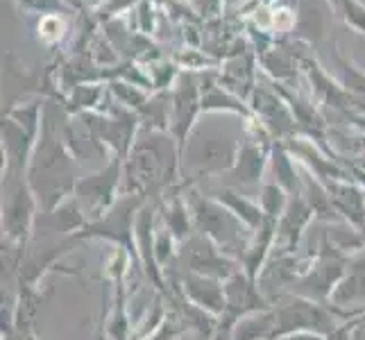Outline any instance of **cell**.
<instances>
[{"instance_id":"cell-21","label":"cell","mask_w":365,"mask_h":340,"mask_svg":"<svg viewBox=\"0 0 365 340\" xmlns=\"http://www.w3.org/2000/svg\"><path fill=\"white\" fill-rule=\"evenodd\" d=\"M363 299H365V249L354 257H349L347 272L341 279V284L336 286L329 302L341 309H361L354 304Z\"/></svg>"},{"instance_id":"cell-10","label":"cell","mask_w":365,"mask_h":340,"mask_svg":"<svg viewBox=\"0 0 365 340\" xmlns=\"http://www.w3.org/2000/svg\"><path fill=\"white\" fill-rule=\"evenodd\" d=\"M347 266H349V259L343 254H336V252L311 259L307 270L302 272L297 284L293 286L291 295H302L316 302H329L336 286L341 284V279L345 277Z\"/></svg>"},{"instance_id":"cell-16","label":"cell","mask_w":365,"mask_h":340,"mask_svg":"<svg viewBox=\"0 0 365 340\" xmlns=\"http://www.w3.org/2000/svg\"><path fill=\"white\" fill-rule=\"evenodd\" d=\"M86 216L80 207V202L75 197L64 200L59 207H55L53 211H39L34 222V232L32 238L36 236H61V238H71L78 232H82L86 227Z\"/></svg>"},{"instance_id":"cell-33","label":"cell","mask_w":365,"mask_h":340,"mask_svg":"<svg viewBox=\"0 0 365 340\" xmlns=\"http://www.w3.org/2000/svg\"><path fill=\"white\" fill-rule=\"evenodd\" d=\"M136 3V0H107V3L100 7L103 9V16H114L116 11H120V9H128V7H132Z\"/></svg>"},{"instance_id":"cell-8","label":"cell","mask_w":365,"mask_h":340,"mask_svg":"<svg viewBox=\"0 0 365 340\" xmlns=\"http://www.w3.org/2000/svg\"><path fill=\"white\" fill-rule=\"evenodd\" d=\"M180 254L178 259L182 261L184 272H197L205 277H213V279H230L234 272L241 270V263L225 254L218 243H213L209 236L195 232L191 238H186L180 243Z\"/></svg>"},{"instance_id":"cell-19","label":"cell","mask_w":365,"mask_h":340,"mask_svg":"<svg viewBox=\"0 0 365 340\" xmlns=\"http://www.w3.org/2000/svg\"><path fill=\"white\" fill-rule=\"evenodd\" d=\"M327 191L331 195V202L341 220H347L354 227L365 225V188L359 184H349L347 180L324 182Z\"/></svg>"},{"instance_id":"cell-11","label":"cell","mask_w":365,"mask_h":340,"mask_svg":"<svg viewBox=\"0 0 365 340\" xmlns=\"http://www.w3.org/2000/svg\"><path fill=\"white\" fill-rule=\"evenodd\" d=\"M202 111V89L193 73H182L175 91L170 93V134L178 138L180 150H184L186 138L191 136Z\"/></svg>"},{"instance_id":"cell-27","label":"cell","mask_w":365,"mask_h":340,"mask_svg":"<svg viewBox=\"0 0 365 340\" xmlns=\"http://www.w3.org/2000/svg\"><path fill=\"white\" fill-rule=\"evenodd\" d=\"M259 61L263 71L272 75L274 82H293L297 75V64L291 55V50L284 48H261Z\"/></svg>"},{"instance_id":"cell-38","label":"cell","mask_w":365,"mask_h":340,"mask_svg":"<svg viewBox=\"0 0 365 340\" xmlns=\"http://www.w3.org/2000/svg\"><path fill=\"white\" fill-rule=\"evenodd\" d=\"M361 324H363V326H365V320H363V322H361Z\"/></svg>"},{"instance_id":"cell-1","label":"cell","mask_w":365,"mask_h":340,"mask_svg":"<svg viewBox=\"0 0 365 340\" xmlns=\"http://www.w3.org/2000/svg\"><path fill=\"white\" fill-rule=\"evenodd\" d=\"M61 107L57 103L43 105V123L41 132L36 138L34 155L25 177L32 188V193L39 202V211H53L64 200L73 197L75 186H78V159L71 155L64 141V125L59 120Z\"/></svg>"},{"instance_id":"cell-3","label":"cell","mask_w":365,"mask_h":340,"mask_svg":"<svg viewBox=\"0 0 365 340\" xmlns=\"http://www.w3.org/2000/svg\"><path fill=\"white\" fill-rule=\"evenodd\" d=\"M218 113H209V120H197L182 150V177L193 184L202 177L227 175L241 153V136L230 123H216Z\"/></svg>"},{"instance_id":"cell-12","label":"cell","mask_w":365,"mask_h":340,"mask_svg":"<svg viewBox=\"0 0 365 340\" xmlns=\"http://www.w3.org/2000/svg\"><path fill=\"white\" fill-rule=\"evenodd\" d=\"M252 113L259 118V123L266 128V132L272 138L279 141H291L295 136V116L291 107H288L286 98L279 93V89H268V86H255L250 96Z\"/></svg>"},{"instance_id":"cell-6","label":"cell","mask_w":365,"mask_h":340,"mask_svg":"<svg viewBox=\"0 0 365 340\" xmlns=\"http://www.w3.org/2000/svg\"><path fill=\"white\" fill-rule=\"evenodd\" d=\"M148 200L143 195H132L125 193L116 200V205L111 207L105 216L98 220L86 222L82 232H78L73 238L75 241H86V238H100V241H109L116 247H125L136 254L134 247V230H136V218L138 211L143 209Z\"/></svg>"},{"instance_id":"cell-2","label":"cell","mask_w":365,"mask_h":340,"mask_svg":"<svg viewBox=\"0 0 365 340\" xmlns=\"http://www.w3.org/2000/svg\"><path fill=\"white\" fill-rule=\"evenodd\" d=\"M182 177V150L170 132L143 130L125 159V193L159 197Z\"/></svg>"},{"instance_id":"cell-30","label":"cell","mask_w":365,"mask_h":340,"mask_svg":"<svg viewBox=\"0 0 365 340\" xmlns=\"http://www.w3.org/2000/svg\"><path fill=\"white\" fill-rule=\"evenodd\" d=\"M336 11L345 19L351 30L365 34V5L359 0H336Z\"/></svg>"},{"instance_id":"cell-35","label":"cell","mask_w":365,"mask_h":340,"mask_svg":"<svg viewBox=\"0 0 365 340\" xmlns=\"http://www.w3.org/2000/svg\"><path fill=\"white\" fill-rule=\"evenodd\" d=\"M86 3L93 5V7H103V5L107 3V0H86Z\"/></svg>"},{"instance_id":"cell-23","label":"cell","mask_w":365,"mask_h":340,"mask_svg":"<svg viewBox=\"0 0 365 340\" xmlns=\"http://www.w3.org/2000/svg\"><path fill=\"white\" fill-rule=\"evenodd\" d=\"M200 89H202V111L205 113H234L238 118H252L255 113L243 103L241 98L227 91L225 86H218L211 78H202L200 82Z\"/></svg>"},{"instance_id":"cell-32","label":"cell","mask_w":365,"mask_h":340,"mask_svg":"<svg viewBox=\"0 0 365 340\" xmlns=\"http://www.w3.org/2000/svg\"><path fill=\"white\" fill-rule=\"evenodd\" d=\"M16 3L25 11H34V14H41V16L71 14V11L75 9L73 5L66 3V0H16Z\"/></svg>"},{"instance_id":"cell-18","label":"cell","mask_w":365,"mask_h":340,"mask_svg":"<svg viewBox=\"0 0 365 340\" xmlns=\"http://www.w3.org/2000/svg\"><path fill=\"white\" fill-rule=\"evenodd\" d=\"M274 236H277V222L270 218L263 222L255 234H252L243 257H241V261H238L241 263V270L247 277H252V279L259 282L263 268H266V263L270 261L272 252H274Z\"/></svg>"},{"instance_id":"cell-20","label":"cell","mask_w":365,"mask_h":340,"mask_svg":"<svg viewBox=\"0 0 365 340\" xmlns=\"http://www.w3.org/2000/svg\"><path fill=\"white\" fill-rule=\"evenodd\" d=\"M331 0H297V34L311 43H318L331 23Z\"/></svg>"},{"instance_id":"cell-5","label":"cell","mask_w":365,"mask_h":340,"mask_svg":"<svg viewBox=\"0 0 365 340\" xmlns=\"http://www.w3.org/2000/svg\"><path fill=\"white\" fill-rule=\"evenodd\" d=\"M39 202L25 175L3 172V241L28 245L32 241Z\"/></svg>"},{"instance_id":"cell-9","label":"cell","mask_w":365,"mask_h":340,"mask_svg":"<svg viewBox=\"0 0 365 340\" xmlns=\"http://www.w3.org/2000/svg\"><path fill=\"white\" fill-rule=\"evenodd\" d=\"M222 286H225V313L220 316L218 331L232 334V326L241 318L257 311L272 309V302L263 295L259 282L247 277L243 270L234 272L230 279L222 282Z\"/></svg>"},{"instance_id":"cell-4","label":"cell","mask_w":365,"mask_h":340,"mask_svg":"<svg viewBox=\"0 0 365 340\" xmlns=\"http://www.w3.org/2000/svg\"><path fill=\"white\" fill-rule=\"evenodd\" d=\"M188 207H191V213H193L195 232L209 236L213 243L220 245L225 254L241 261L255 232H250L247 227L238 220L227 207L220 205L213 195L191 193Z\"/></svg>"},{"instance_id":"cell-24","label":"cell","mask_w":365,"mask_h":340,"mask_svg":"<svg viewBox=\"0 0 365 340\" xmlns=\"http://www.w3.org/2000/svg\"><path fill=\"white\" fill-rule=\"evenodd\" d=\"M213 197H216L220 205L227 207L234 213V216L247 227L250 232H257L259 227L268 220L266 216H263V209L259 205V200H252L247 193L236 191V188L225 186Z\"/></svg>"},{"instance_id":"cell-29","label":"cell","mask_w":365,"mask_h":340,"mask_svg":"<svg viewBox=\"0 0 365 340\" xmlns=\"http://www.w3.org/2000/svg\"><path fill=\"white\" fill-rule=\"evenodd\" d=\"M178 254H180L178 238H175L166 227H159V230L155 232V261H157V266L166 272V266L170 261H175Z\"/></svg>"},{"instance_id":"cell-17","label":"cell","mask_w":365,"mask_h":340,"mask_svg":"<svg viewBox=\"0 0 365 340\" xmlns=\"http://www.w3.org/2000/svg\"><path fill=\"white\" fill-rule=\"evenodd\" d=\"M36 138H39V134L25 130L14 118L3 116V157H5L3 172H16V175L28 172L30 159L36 148Z\"/></svg>"},{"instance_id":"cell-31","label":"cell","mask_w":365,"mask_h":340,"mask_svg":"<svg viewBox=\"0 0 365 340\" xmlns=\"http://www.w3.org/2000/svg\"><path fill=\"white\" fill-rule=\"evenodd\" d=\"M186 331H188V324H186L184 316L173 306V311H168L166 320L161 322L159 329L153 336H150L148 340H175V338H180Z\"/></svg>"},{"instance_id":"cell-22","label":"cell","mask_w":365,"mask_h":340,"mask_svg":"<svg viewBox=\"0 0 365 340\" xmlns=\"http://www.w3.org/2000/svg\"><path fill=\"white\" fill-rule=\"evenodd\" d=\"M268 172L272 175L270 182L279 184L288 195H297L302 191V172L297 170V161L293 159V153L286 143H272Z\"/></svg>"},{"instance_id":"cell-28","label":"cell","mask_w":365,"mask_h":340,"mask_svg":"<svg viewBox=\"0 0 365 340\" xmlns=\"http://www.w3.org/2000/svg\"><path fill=\"white\" fill-rule=\"evenodd\" d=\"M291 202V195H288L279 184L274 182H263L259 188V205L263 209V216L270 220H279L284 216V211Z\"/></svg>"},{"instance_id":"cell-15","label":"cell","mask_w":365,"mask_h":340,"mask_svg":"<svg viewBox=\"0 0 365 340\" xmlns=\"http://www.w3.org/2000/svg\"><path fill=\"white\" fill-rule=\"evenodd\" d=\"M175 293L218 318L225 313V286L220 279L182 270L178 284H175Z\"/></svg>"},{"instance_id":"cell-37","label":"cell","mask_w":365,"mask_h":340,"mask_svg":"<svg viewBox=\"0 0 365 340\" xmlns=\"http://www.w3.org/2000/svg\"><path fill=\"white\" fill-rule=\"evenodd\" d=\"M66 3H68V5H73V7H75V0H66Z\"/></svg>"},{"instance_id":"cell-34","label":"cell","mask_w":365,"mask_h":340,"mask_svg":"<svg viewBox=\"0 0 365 340\" xmlns=\"http://www.w3.org/2000/svg\"><path fill=\"white\" fill-rule=\"evenodd\" d=\"M349 340H365V326L363 324L354 326V331H351Z\"/></svg>"},{"instance_id":"cell-26","label":"cell","mask_w":365,"mask_h":340,"mask_svg":"<svg viewBox=\"0 0 365 340\" xmlns=\"http://www.w3.org/2000/svg\"><path fill=\"white\" fill-rule=\"evenodd\" d=\"M277 338V318L274 309L257 311L241 318L232 326V340H274Z\"/></svg>"},{"instance_id":"cell-14","label":"cell","mask_w":365,"mask_h":340,"mask_svg":"<svg viewBox=\"0 0 365 340\" xmlns=\"http://www.w3.org/2000/svg\"><path fill=\"white\" fill-rule=\"evenodd\" d=\"M270 148L272 145L259 143L247 136L241 145V153L236 157L234 168L227 172V186L241 193H245L247 188H261L263 175H266L270 161Z\"/></svg>"},{"instance_id":"cell-36","label":"cell","mask_w":365,"mask_h":340,"mask_svg":"<svg viewBox=\"0 0 365 340\" xmlns=\"http://www.w3.org/2000/svg\"><path fill=\"white\" fill-rule=\"evenodd\" d=\"M23 340H39V338H36V336H34V334H32V336H25V338H23Z\"/></svg>"},{"instance_id":"cell-7","label":"cell","mask_w":365,"mask_h":340,"mask_svg":"<svg viewBox=\"0 0 365 340\" xmlns=\"http://www.w3.org/2000/svg\"><path fill=\"white\" fill-rule=\"evenodd\" d=\"M125 180V159L111 157L103 168L80 177L78 186H75L73 197L78 200L86 220H98L100 216L116 205L118 200V188Z\"/></svg>"},{"instance_id":"cell-25","label":"cell","mask_w":365,"mask_h":340,"mask_svg":"<svg viewBox=\"0 0 365 340\" xmlns=\"http://www.w3.org/2000/svg\"><path fill=\"white\" fill-rule=\"evenodd\" d=\"M161 220H163V227L178 238V243H184L186 238H191L195 234L191 207H188V200H184L182 195H173L168 202L161 207Z\"/></svg>"},{"instance_id":"cell-13","label":"cell","mask_w":365,"mask_h":340,"mask_svg":"<svg viewBox=\"0 0 365 340\" xmlns=\"http://www.w3.org/2000/svg\"><path fill=\"white\" fill-rule=\"evenodd\" d=\"M316 222V213L309 202L299 193L291 195L284 216L277 220V236H274V252L272 254H295L299 243L309 234V227Z\"/></svg>"}]
</instances>
